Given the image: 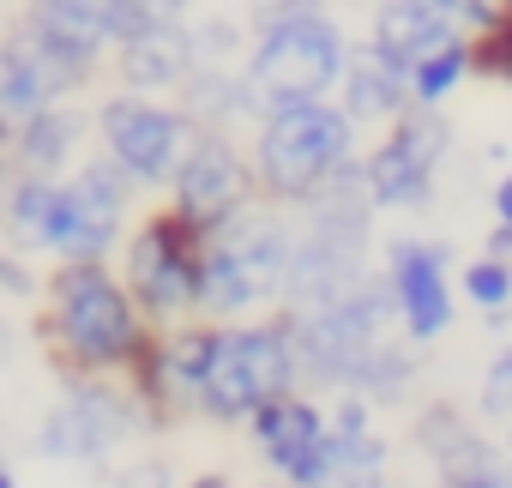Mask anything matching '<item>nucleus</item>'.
Masks as SVG:
<instances>
[{"label": "nucleus", "mask_w": 512, "mask_h": 488, "mask_svg": "<svg viewBox=\"0 0 512 488\" xmlns=\"http://www.w3.org/2000/svg\"><path fill=\"white\" fill-rule=\"evenodd\" d=\"M145 332L151 320L139 314V302L103 260H61L49 272L43 308H37V344L61 380L121 374Z\"/></svg>", "instance_id": "1"}, {"label": "nucleus", "mask_w": 512, "mask_h": 488, "mask_svg": "<svg viewBox=\"0 0 512 488\" xmlns=\"http://www.w3.org/2000/svg\"><path fill=\"white\" fill-rule=\"evenodd\" d=\"M350 43L338 19L326 13V0H266L247 37V85L260 91V103H314L332 97L344 79Z\"/></svg>", "instance_id": "2"}, {"label": "nucleus", "mask_w": 512, "mask_h": 488, "mask_svg": "<svg viewBox=\"0 0 512 488\" xmlns=\"http://www.w3.org/2000/svg\"><path fill=\"white\" fill-rule=\"evenodd\" d=\"M253 175L272 205H314L356 163V121L332 103H272L253 127Z\"/></svg>", "instance_id": "3"}, {"label": "nucleus", "mask_w": 512, "mask_h": 488, "mask_svg": "<svg viewBox=\"0 0 512 488\" xmlns=\"http://www.w3.org/2000/svg\"><path fill=\"white\" fill-rule=\"evenodd\" d=\"M284 392H302L290 320L284 314H272V320H229L211 338V356L199 368L187 416H205V422H223V428H247L253 410L284 398Z\"/></svg>", "instance_id": "4"}, {"label": "nucleus", "mask_w": 512, "mask_h": 488, "mask_svg": "<svg viewBox=\"0 0 512 488\" xmlns=\"http://www.w3.org/2000/svg\"><path fill=\"white\" fill-rule=\"evenodd\" d=\"M133 434H151L127 380L121 374H79L61 380V398L37 422V458L49 464H79V470H109Z\"/></svg>", "instance_id": "5"}, {"label": "nucleus", "mask_w": 512, "mask_h": 488, "mask_svg": "<svg viewBox=\"0 0 512 488\" xmlns=\"http://www.w3.org/2000/svg\"><path fill=\"white\" fill-rule=\"evenodd\" d=\"M199 254L205 229L187 223L175 205H157L133 235H127V296L151 326H181L199 314Z\"/></svg>", "instance_id": "6"}, {"label": "nucleus", "mask_w": 512, "mask_h": 488, "mask_svg": "<svg viewBox=\"0 0 512 488\" xmlns=\"http://www.w3.org/2000/svg\"><path fill=\"white\" fill-rule=\"evenodd\" d=\"M446 157H452L446 115L434 103H410L398 121H386V139L368 157H356V169H362L374 205H386V211H428Z\"/></svg>", "instance_id": "7"}, {"label": "nucleus", "mask_w": 512, "mask_h": 488, "mask_svg": "<svg viewBox=\"0 0 512 488\" xmlns=\"http://www.w3.org/2000/svg\"><path fill=\"white\" fill-rule=\"evenodd\" d=\"M199 121L187 109H169L145 91H121L97 109V139H103V157L133 181V187H169L187 145H193Z\"/></svg>", "instance_id": "8"}, {"label": "nucleus", "mask_w": 512, "mask_h": 488, "mask_svg": "<svg viewBox=\"0 0 512 488\" xmlns=\"http://www.w3.org/2000/svg\"><path fill=\"white\" fill-rule=\"evenodd\" d=\"M127 199H133V181L109 157L73 163V175L55 181L43 254H55V260H109L115 241H121V223H127Z\"/></svg>", "instance_id": "9"}, {"label": "nucleus", "mask_w": 512, "mask_h": 488, "mask_svg": "<svg viewBox=\"0 0 512 488\" xmlns=\"http://www.w3.org/2000/svg\"><path fill=\"white\" fill-rule=\"evenodd\" d=\"M175 211L187 217V223H199L205 235L211 229H223L229 217H241L253 199H260V175H253V157L229 139V133H217V127H199L193 133V145H187V157H181V169H175Z\"/></svg>", "instance_id": "10"}, {"label": "nucleus", "mask_w": 512, "mask_h": 488, "mask_svg": "<svg viewBox=\"0 0 512 488\" xmlns=\"http://www.w3.org/2000/svg\"><path fill=\"white\" fill-rule=\"evenodd\" d=\"M247 434L284 488H332V416L314 398L284 392L260 404L247 416Z\"/></svg>", "instance_id": "11"}, {"label": "nucleus", "mask_w": 512, "mask_h": 488, "mask_svg": "<svg viewBox=\"0 0 512 488\" xmlns=\"http://www.w3.org/2000/svg\"><path fill=\"white\" fill-rule=\"evenodd\" d=\"M386 284H392V308H398V326L410 344H434L458 302H452V248L440 241H416V235H398L386 248Z\"/></svg>", "instance_id": "12"}, {"label": "nucleus", "mask_w": 512, "mask_h": 488, "mask_svg": "<svg viewBox=\"0 0 512 488\" xmlns=\"http://www.w3.org/2000/svg\"><path fill=\"white\" fill-rule=\"evenodd\" d=\"M416 446L428 452L434 464V482L440 488H512V458L506 446H488L458 404L434 398L422 416H416Z\"/></svg>", "instance_id": "13"}, {"label": "nucleus", "mask_w": 512, "mask_h": 488, "mask_svg": "<svg viewBox=\"0 0 512 488\" xmlns=\"http://www.w3.org/2000/svg\"><path fill=\"white\" fill-rule=\"evenodd\" d=\"M61 97H73V91L61 85V73L49 67V55L25 37V25H13L7 37H0V127L19 133L37 109H49Z\"/></svg>", "instance_id": "14"}, {"label": "nucleus", "mask_w": 512, "mask_h": 488, "mask_svg": "<svg viewBox=\"0 0 512 488\" xmlns=\"http://www.w3.org/2000/svg\"><path fill=\"white\" fill-rule=\"evenodd\" d=\"M452 37H464V31L446 19L440 0H380V7H374V25H368V43H374L386 61H398V67L428 61V55H434L440 43H452Z\"/></svg>", "instance_id": "15"}, {"label": "nucleus", "mask_w": 512, "mask_h": 488, "mask_svg": "<svg viewBox=\"0 0 512 488\" xmlns=\"http://www.w3.org/2000/svg\"><path fill=\"white\" fill-rule=\"evenodd\" d=\"M338 109L362 127V121H398L410 109V67L386 61L374 43H362L350 61H344V79H338Z\"/></svg>", "instance_id": "16"}, {"label": "nucleus", "mask_w": 512, "mask_h": 488, "mask_svg": "<svg viewBox=\"0 0 512 488\" xmlns=\"http://www.w3.org/2000/svg\"><path fill=\"white\" fill-rule=\"evenodd\" d=\"M332 416V488H392V446L368 428L362 398H338Z\"/></svg>", "instance_id": "17"}, {"label": "nucleus", "mask_w": 512, "mask_h": 488, "mask_svg": "<svg viewBox=\"0 0 512 488\" xmlns=\"http://www.w3.org/2000/svg\"><path fill=\"white\" fill-rule=\"evenodd\" d=\"M115 73H121L127 91H145V97L187 85V73H193V25L145 31V37L115 43Z\"/></svg>", "instance_id": "18"}, {"label": "nucleus", "mask_w": 512, "mask_h": 488, "mask_svg": "<svg viewBox=\"0 0 512 488\" xmlns=\"http://www.w3.org/2000/svg\"><path fill=\"white\" fill-rule=\"evenodd\" d=\"M79 145H85V115L67 109V97H61L13 133V163H19V175H55L61 181L79 163Z\"/></svg>", "instance_id": "19"}, {"label": "nucleus", "mask_w": 512, "mask_h": 488, "mask_svg": "<svg viewBox=\"0 0 512 488\" xmlns=\"http://www.w3.org/2000/svg\"><path fill=\"white\" fill-rule=\"evenodd\" d=\"M464 55H470V79L512 85V0H494V13L476 31H464Z\"/></svg>", "instance_id": "20"}, {"label": "nucleus", "mask_w": 512, "mask_h": 488, "mask_svg": "<svg viewBox=\"0 0 512 488\" xmlns=\"http://www.w3.org/2000/svg\"><path fill=\"white\" fill-rule=\"evenodd\" d=\"M464 79H470V55H464V37H452V43H440L428 61L410 67V103H434V109H440Z\"/></svg>", "instance_id": "21"}, {"label": "nucleus", "mask_w": 512, "mask_h": 488, "mask_svg": "<svg viewBox=\"0 0 512 488\" xmlns=\"http://www.w3.org/2000/svg\"><path fill=\"white\" fill-rule=\"evenodd\" d=\"M193 0H115V43L145 37V31H175L187 25Z\"/></svg>", "instance_id": "22"}, {"label": "nucleus", "mask_w": 512, "mask_h": 488, "mask_svg": "<svg viewBox=\"0 0 512 488\" xmlns=\"http://www.w3.org/2000/svg\"><path fill=\"white\" fill-rule=\"evenodd\" d=\"M464 302H476L482 314L500 320V314L512 308V266H500V260H488V254L470 260V266H464Z\"/></svg>", "instance_id": "23"}, {"label": "nucleus", "mask_w": 512, "mask_h": 488, "mask_svg": "<svg viewBox=\"0 0 512 488\" xmlns=\"http://www.w3.org/2000/svg\"><path fill=\"white\" fill-rule=\"evenodd\" d=\"M103 488H175V470H169L163 452H127V458L109 464Z\"/></svg>", "instance_id": "24"}, {"label": "nucleus", "mask_w": 512, "mask_h": 488, "mask_svg": "<svg viewBox=\"0 0 512 488\" xmlns=\"http://www.w3.org/2000/svg\"><path fill=\"white\" fill-rule=\"evenodd\" d=\"M482 416L494 422H512V350H500L482 374Z\"/></svg>", "instance_id": "25"}, {"label": "nucleus", "mask_w": 512, "mask_h": 488, "mask_svg": "<svg viewBox=\"0 0 512 488\" xmlns=\"http://www.w3.org/2000/svg\"><path fill=\"white\" fill-rule=\"evenodd\" d=\"M0 296H19V302H31V296H43L19 248H0Z\"/></svg>", "instance_id": "26"}, {"label": "nucleus", "mask_w": 512, "mask_h": 488, "mask_svg": "<svg viewBox=\"0 0 512 488\" xmlns=\"http://www.w3.org/2000/svg\"><path fill=\"white\" fill-rule=\"evenodd\" d=\"M488 260H500V266H512V229L506 223H494V235H488V248H482Z\"/></svg>", "instance_id": "27"}, {"label": "nucleus", "mask_w": 512, "mask_h": 488, "mask_svg": "<svg viewBox=\"0 0 512 488\" xmlns=\"http://www.w3.org/2000/svg\"><path fill=\"white\" fill-rule=\"evenodd\" d=\"M494 223H506V229H512V175H500V181H494Z\"/></svg>", "instance_id": "28"}, {"label": "nucleus", "mask_w": 512, "mask_h": 488, "mask_svg": "<svg viewBox=\"0 0 512 488\" xmlns=\"http://www.w3.org/2000/svg\"><path fill=\"white\" fill-rule=\"evenodd\" d=\"M7 362H13V320L0 314V368H7Z\"/></svg>", "instance_id": "29"}, {"label": "nucleus", "mask_w": 512, "mask_h": 488, "mask_svg": "<svg viewBox=\"0 0 512 488\" xmlns=\"http://www.w3.org/2000/svg\"><path fill=\"white\" fill-rule=\"evenodd\" d=\"M187 488H235V482H229V476H223V470H205V476H193V482H187Z\"/></svg>", "instance_id": "30"}, {"label": "nucleus", "mask_w": 512, "mask_h": 488, "mask_svg": "<svg viewBox=\"0 0 512 488\" xmlns=\"http://www.w3.org/2000/svg\"><path fill=\"white\" fill-rule=\"evenodd\" d=\"M0 488H19V470H13L7 458H0Z\"/></svg>", "instance_id": "31"}]
</instances>
